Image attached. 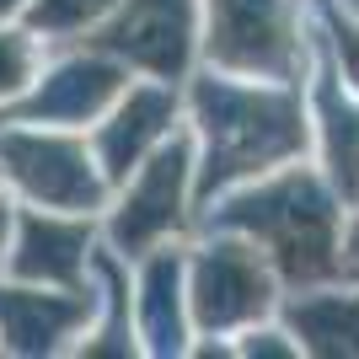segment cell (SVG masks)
I'll list each match as a JSON object with an SVG mask.
<instances>
[{
	"label": "cell",
	"mask_w": 359,
	"mask_h": 359,
	"mask_svg": "<svg viewBox=\"0 0 359 359\" xmlns=\"http://www.w3.org/2000/svg\"><path fill=\"white\" fill-rule=\"evenodd\" d=\"M182 118L198 145V172H194L198 215H204V204H215L241 182L311 156V118H306L300 81H269V75L198 65L182 81Z\"/></svg>",
	"instance_id": "6da1fadb"
},
{
	"label": "cell",
	"mask_w": 359,
	"mask_h": 359,
	"mask_svg": "<svg viewBox=\"0 0 359 359\" xmlns=\"http://www.w3.org/2000/svg\"><path fill=\"white\" fill-rule=\"evenodd\" d=\"M344 220H348V204L332 194V182L306 156L220 194L198 215V225H225V231H241L247 241H257L285 290L338 279Z\"/></svg>",
	"instance_id": "7a4b0ae2"
},
{
	"label": "cell",
	"mask_w": 359,
	"mask_h": 359,
	"mask_svg": "<svg viewBox=\"0 0 359 359\" xmlns=\"http://www.w3.org/2000/svg\"><path fill=\"white\" fill-rule=\"evenodd\" d=\"M194 172H198V145L182 118L172 140L150 150L145 161L113 188L102 210V247L135 263L161 241H188L198 225V198H194Z\"/></svg>",
	"instance_id": "3957f363"
},
{
	"label": "cell",
	"mask_w": 359,
	"mask_h": 359,
	"mask_svg": "<svg viewBox=\"0 0 359 359\" xmlns=\"http://www.w3.org/2000/svg\"><path fill=\"white\" fill-rule=\"evenodd\" d=\"M0 182L16 204L65 215H102L113 198V182L81 129H54L11 113L0 118Z\"/></svg>",
	"instance_id": "277c9868"
},
{
	"label": "cell",
	"mask_w": 359,
	"mask_h": 359,
	"mask_svg": "<svg viewBox=\"0 0 359 359\" xmlns=\"http://www.w3.org/2000/svg\"><path fill=\"white\" fill-rule=\"evenodd\" d=\"M279 300H285V285L269 252L241 231L204 225L198 241H188V311L198 338L231 344L241 327L279 311Z\"/></svg>",
	"instance_id": "5b68a950"
},
{
	"label": "cell",
	"mask_w": 359,
	"mask_h": 359,
	"mask_svg": "<svg viewBox=\"0 0 359 359\" xmlns=\"http://www.w3.org/2000/svg\"><path fill=\"white\" fill-rule=\"evenodd\" d=\"M204 65L269 81H306L311 0H204Z\"/></svg>",
	"instance_id": "8992f818"
},
{
	"label": "cell",
	"mask_w": 359,
	"mask_h": 359,
	"mask_svg": "<svg viewBox=\"0 0 359 359\" xmlns=\"http://www.w3.org/2000/svg\"><path fill=\"white\" fill-rule=\"evenodd\" d=\"M81 43L113 54L135 75L182 86L204 65V0H118L113 16Z\"/></svg>",
	"instance_id": "52a82bcc"
},
{
	"label": "cell",
	"mask_w": 359,
	"mask_h": 359,
	"mask_svg": "<svg viewBox=\"0 0 359 359\" xmlns=\"http://www.w3.org/2000/svg\"><path fill=\"white\" fill-rule=\"evenodd\" d=\"M135 81L129 65H118L113 54L91 43H60V54L48 48V65L38 70V81L27 86L22 102H11V118H32V123H54V129H81L102 118L118 102V91Z\"/></svg>",
	"instance_id": "ba28073f"
},
{
	"label": "cell",
	"mask_w": 359,
	"mask_h": 359,
	"mask_svg": "<svg viewBox=\"0 0 359 359\" xmlns=\"http://www.w3.org/2000/svg\"><path fill=\"white\" fill-rule=\"evenodd\" d=\"M97 269L91 285H27L0 273V354L16 359H54L75 354L86 327L97 322Z\"/></svg>",
	"instance_id": "9c48e42d"
},
{
	"label": "cell",
	"mask_w": 359,
	"mask_h": 359,
	"mask_svg": "<svg viewBox=\"0 0 359 359\" xmlns=\"http://www.w3.org/2000/svg\"><path fill=\"white\" fill-rule=\"evenodd\" d=\"M102 241V215H65V210H38L16 204V231L6 247L0 273L27 279V285H91V257Z\"/></svg>",
	"instance_id": "30bf717a"
},
{
	"label": "cell",
	"mask_w": 359,
	"mask_h": 359,
	"mask_svg": "<svg viewBox=\"0 0 359 359\" xmlns=\"http://www.w3.org/2000/svg\"><path fill=\"white\" fill-rule=\"evenodd\" d=\"M177 129H182V86L177 81H156V75H135L118 91V102L86 129V140L97 150V161H102L107 182L118 188L150 150L161 140H172Z\"/></svg>",
	"instance_id": "8fae6325"
},
{
	"label": "cell",
	"mask_w": 359,
	"mask_h": 359,
	"mask_svg": "<svg viewBox=\"0 0 359 359\" xmlns=\"http://www.w3.org/2000/svg\"><path fill=\"white\" fill-rule=\"evenodd\" d=\"M306 118H311V161L332 182V194L348 210L359 204V91L348 86L327 48L311 32V60H306Z\"/></svg>",
	"instance_id": "7c38bea8"
},
{
	"label": "cell",
	"mask_w": 359,
	"mask_h": 359,
	"mask_svg": "<svg viewBox=\"0 0 359 359\" xmlns=\"http://www.w3.org/2000/svg\"><path fill=\"white\" fill-rule=\"evenodd\" d=\"M135 285V338L140 354H194V311H188V241H161L129 263Z\"/></svg>",
	"instance_id": "4fadbf2b"
},
{
	"label": "cell",
	"mask_w": 359,
	"mask_h": 359,
	"mask_svg": "<svg viewBox=\"0 0 359 359\" xmlns=\"http://www.w3.org/2000/svg\"><path fill=\"white\" fill-rule=\"evenodd\" d=\"M279 322L300 344V354L316 359H359V285L327 279V285L285 290Z\"/></svg>",
	"instance_id": "5bb4252c"
},
{
	"label": "cell",
	"mask_w": 359,
	"mask_h": 359,
	"mask_svg": "<svg viewBox=\"0 0 359 359\" xmlns=\"http://www.w3.org/2000/svg\"><path fill=\"white\" fill-rule=\"evenodd\" d=\"M113 6H118V0H27L22 22H27L48 48H60V43L91 38V32L113 16Z\"/></svg>",
	"instance_id": "9a60e30c"
},
{
	"label": "cell",
	"mask_w": 359,
	"mask_h": 359,
	"mask_svg": "<svg viewBox=\"0 0 359 359\" xmlns=\"http://www.w3.org/2000/svg\"><path fill=\"white\" fill-rule=\"evenodd\" d=\"M43 65H48V43L27 22H0V107L22 102Z\"/></svg>",
	"instance_id": "2e32d148"
},
{
	"label": "cell",
	"mask_w": 359,
	"mask_h": 359,
	"mask_svg": "<svg viewBox=\"0 0 359 359\" xmlns=\"http://www.w3.org/2000/svg\"><path fill=\"white\" fill-rule=\"evenodd\" d=\"M311 32L327 48V60L338 65V75L359 91V11H348L338 0H311Z\"/></svg>",
	"instance_id": "e0dca14e"
},
{
	"label": "cell",
	"mask_w": 359,
	"mask_h": 359,
	"mask_svg": "<svg viewBox=\"0 0 359 359\" xmlns=\"http://www.w3.org/2000/svg\"><path fill=\"white\" fill-rule=\"evenodd\" d=\"M338 279L359 285V204L348 210V220H344V263H338Z\"/></svg>",
	"instance_id": "ac0fdd59"
},
{
	"label": "cell",
	"mask_w": 359,
	"mask_h": 359,
	"mask_svg": "<svg viewBox=\"0 0 359 359\" xmlns=\"http://www.w3.org/2000/svg\"><path fill=\"white\" fill-rule=\"evenodd\" d=\"M11 231H16V198H11V188L0 182V263H6V247H11Z\"/></svg>",
	"instance_id": "d6986e66"
},
{
	"label": "cell",
	"mask_w": 359,
	"mask_h": 359,
	"mask_svg": "<svg viewBox=\"0 0 359 359\" xmlns=\"http://www.w3.org/2000/svg\"><path fill=\"white\" fill-rule=\"evenodd\" d=\"M22 11H27V0H0V22H22Z\"/></svg>",
	"instance_id": "ffe728a7"
},
{
	"label": "cell",
	"mask_w": 359,
	"mask_h": 359,
	"mask_svg": "<svg viewBox=\"0 0 359 359\" xmlns=\"http://www.w3.org/2000/svg\"><path fill=\"white\" fill-rule=\"evenodd\" d=\"M338 6H348V11H359V0H338Z\"/></svg>",
	"instance_id": "44dd1931"
},
{
	"label": "cell",
	"mask_w": 359,
	"mask_h": 359,
	"mask_svg": "<svg viewBox=\"0 0 359 359\" xmlns=\"http://www.w3.org/2000/svg\"><path fill=\"white\" fill-rule=\"evenodd\" d=\"M0 118H6V107H0Z\"/></svg>",
	"instance_id": "7402d4cb"
}]
</instances>
